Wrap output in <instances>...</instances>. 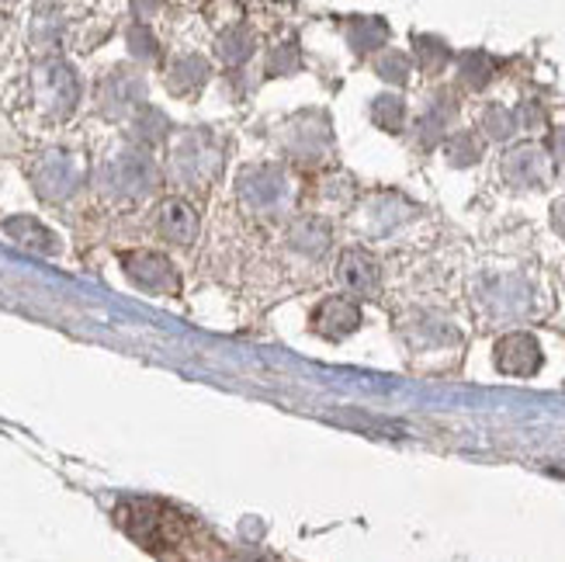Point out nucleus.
Segmentation results:
<instances>
[{
    "label": "nucleus",
    "instance_id": "f257e3e1",
    "mask_svg": "<svg viewBox=\"0 0 565 562\" xmlns=\"http://www.w3.org/2000/svg\"><path fill=\"white\" fill-rule=\"evenodd\" d=\"M115 518L126 528L129 539L150 555L194 559V555H212L218 545L188 515H181V510L160 500H129L115 510Z\"/></svg>",
    "mask_w": 565,
    "mask_h": 562
}]
</instances>
